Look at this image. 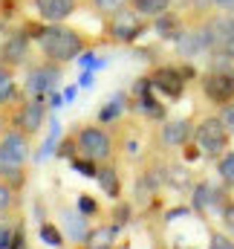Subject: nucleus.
<instances>
[{
  "label": "nucleus",
  "instance_id": "nucleus-27",
  "mask_svg": "<svg viewBox=\"0 0 234 249\" xmlns=\"http://www.w3.org/2000/svg\"><path fill=\"white\" fill-rule=\"evenodd\" d=\"M78 212H81L84 217H96V214H99V203H96L90 194H81V197H78Z\"/></svg>",
  "mask_w": 234,
  "mask_h": 249
},
{
  "label": "nucleus",
  "instance_id": "nucleus-9",
  "mask_svg": "<svg viewBox=\"0 0 234 249\" xmlns=\"http://www.w3.org/2000/svg\"><path fill=\"white\" fill-rule=\"evenodd\" d=\"M202 29L208 35L211 50L234 47V12H211L208 18H202Z\"/></svg>",
  "mask_w": 234,
  "mask_h": 249
},
{
  "label": "nucleus",
  "instance_id": "nucleus-25",
  "mask_svg": "<svg viewBox=\"0 0 234 249\" xmlns=\"http://www.w3.org/2000/svg\"><path fill=\"white\" fill-rule=\"evenodd\" d=\"M75 61L81 64V70H93V72H96V70H101V67L107 64L104 58H96V53H90V50H84Z\"/></svg>",
  "mask_w": 234,
  "mask_h": 249
},
{
  "label": "nucleus",
  "instance_id": "nucleus-34",
  "mask_svg": "<svg viewBox=\"0 0 234 249\" xmlns=\"http://www.w3.org/2000/svg\"><path fill=\"white\" fill-rule=\"evenodd\" d=\"M93 81H96V72H93V70H81V75H78V87H93Z\"/></svg>",
  "mask_w": 234,
  "mask_h": 249
},
{
  "label": "nucleus",
  "instance_id": "nucleus-11",
  "mask_svg": "<svg viewBox=\"0 0 234 249\" xmlns=\"http://www.w3.org/2000/svg\"><path fill=\"white\" fill-rule=\"evenodd\" d=\"M29 47H32V38L23 32V29H15L6 35L3 47H0V61L6 67H20L26 64V55H29Z\"/></svg>",
  "mask_w": 234,
  "mask_h": 249
},
{
  "label": "nucleus",
  "instance_id": "nucleus-12",
  "mask_svg": "<svg viewBox=\"0 0 234 249\" xmlns=\"http://www.w3.org/2000/svg\"><path fill=\"white\" fill-rule=\"evenodd\" d=\"M32 6L44 23H64L67 18L75 15L78 0H32Z\"/></svg>",
  "mask_w": 234,
  "mask_h": 249
},
{
  "label": "nucleus",
  "instance_id": "nucleus-4",
  "mask_svg": "<svg viewBox=\"0 0 234 249\" xmlns=\"http://www.w3.org/2000/svg\"><path fill=\"white\" fill-rule=\"evenodd\" d=\"M229 136L232 133L226 130V124H223L220 116H205L194 127V145L200 148V154L214 157V160L229 151Z\"/></svg>",
  "mask_w": 234,
  "mask_h": 249
},
{
  "label": "nucleus",
  "instance_id": "nucleus-7",
  "mask_svg": "<svg viewBox=\"0 0 234 249\" xmlns=\"http://www.w3.org/2000/svg\"><path fill=\"white\" fill-rule=\"evenodd\" d=\"M61 67H64V64L47 61V58L41 64H32V67L26 70L23 90H26L29 96H47V93H52L61 81Z\"/></svg>",
  "mask_w": 234,
  "mask_h": 249
},
{
  "label": "nucleus",
  "instance_id": "nucleus-18",
  "mask_svg": "<svg viewBox=\"0 0 234 249\" xmlns=\"http://www.w3.org/2000/svg\"><path fill=\"white\" fill-rule=\"evenodd\" d=\"M174 6V0H130V9H136L142 18H148V20H153V18H159L162 12H168Z\"/></svg>",
  "mask_w": 234,
  "mask_h": 249
},
{
  "label": "nucleus",
  "instance_id": "nucleus-14",
  "mask_svg": "<svg viewBox=\"0 0 234 249\" xmlns=\"http://www.w3.org/2000/svg\"><path fill=\"white\" fill-rule=\"evenodd\" d=\"M136 96H139V107H142L150 119H165V105L153 96V84H150L148 75L136 84Z\"/></svg>",
  "mask_w": 234,
  "mask_h": 249
},
{
  "label": "nucleus",
  "instance_id": "nucleus-1",
  "mask_svg": "<svg viewBox=\"0 0 234 249\" xmlns=\"http://www.w3.org/2000/svg\"><path fill=\"white\" fill-rule=\"evenodd\" d=\"M41 47V55L47 61H55V64H67V61H75L87 47H90V38L67 23H47L44 35L35 41Z\"/></svg>",
  "mask_w": 234,
  "mask_h": 249
},
{
  "label": "nucleus",
  "instance_id": "nucleus-36",
  "mask_svg": "<svg viewBox=\"0 0 234 249\" xmlns=\"http://www.w3.org/2000/svg\"><path fill=\"white\" fill-rule=\"evenodd\" d=\"M75 93H78V87H67V90L61 93V96H64V105H67V102H72V99H75Z\"/></svg>",
  "mask_w": 234,
  "mask_h": 249
},
{
  "label": "nucleus",
  "instance_id": "nucleus-13",
  "mask_svg": "<svg viewBox=\"0 0 234 249\" xmlns=\"http://www.w3.org/2000/svg\"><path fill=\"white\" fill-rule=\"evenodd\" d=\"M150 26H153V32H156L162 41H176V38L182 35V29L188 26V20H185V15H182V12L168 9V12H162L159 18H153V20H150Z\"/></svg>",
  "mask_w": 234,
  "mask_h": 249
},
{
  "label": "nucleus",
  "instance_id": "nucleus-33",
  "mask_svg": "<svg viewBox=\"0 0 234 249\" xmlns=\"http://www.w3.org/2000/svg\"><path fill=\"white\" fill-rule=\"evenodd\" d=\"M9 249H26V235H23V229H20V226H15V235H12Z\"/></svg>",
  "mask_w": 234,
  "mask_h": 249
},
{
  "label": "nucleus",
  "instance_id": "nucleus-30",
  "mask_svg": "<svg viewBox=\"0 0 234 249\" xmlns=\"http://www.w3.org/2000/svg\"><path fill=\"white\" fill-rule=\"evenodd\" d=\"M220 119H223V124H226V130L234 133V99L229 102V105L220 107Z\"/></svg>",
  "mask_w": 234,
  "mask_h": 249
},
{
  "label": "nucleus",
  "instance_id": "nucleus-3",
  "mask_svg": "<svg viewBox=\"0 0 234 249\" xmlns=\"http://www.w3.org/2000/svg\"><path fill=\"white\" fill-rule=\"evenodd\" d=\"M148 29H150V20L142 18L136 9H130V3L124 9H118V12L104 18V32L116 44H136Z\"/></svg>",
  "mask_w": 234,
  "mask_h": 249
},
{
  "label": "nucleus",
  "instance_id": "nucleus-38",
  "mask_svg": "<svg viewBox=\"0 0 234 249\" xmlns=\"http://www.w3.org/2000/svg\"><path fill=\"white\" fill-rule=\"evenodd\" d=\"M3 127H6V122H3V113H0V133H3Z\"/></svg>",
  "mask_w": 234,
  "mask_h": 249
},
{
  "label": "nucleus",
  "instance_id": "nucleus-15",
  "mask_svg": "<svg viewBox=\"0 0 234 249\" xmlns=\"http://www.w3.org/2000/svg\"><path fill=\"white\" fill-rule=\"evenodd\" d=\"M191 133H194V127H191L188 119H171V122L162 124V142H165L168 148H182V145H188Z\"/></svg>",
  "mask_w": 234,
  "mask_h": 249
},
{
  "label": "nucleus",
  "instance_id": "nucleus-31",
  "mask_svg": "<svg viewBox=\"0 0 234 249\" xmlns=\"http://www.w3.org/2000/svg\"><path fill=\"white\" fill-rule=\"evenodd\" d=\"M58 133H61V127H58V122L52 119V133H50V139H47V145H44L41 157H47V154H52V151H55V145H58Z\"/></svg>",
  "mask_w": 234,
  "mask_h": 249
},
{
  "label": "nucleus",
  "instance_id": "nucleus-28",
  "mask_svg": "<svg viewBox=\"0 0 234 249\" xmlns=\"http://www.w3.org/2000/svg\"><path fill=\"white\" fill-rule=\"evenodd\" d=\"M55 154L64 157V160H72L75 154H78V145H75V136H69V139H64L61 145H55Z\"/></svg>",
  "mask_w": 234,
  "mask_h": 249
},
{
  "label": "nucleus",
  "instance_id": "nucleus-22",
  "mask_svg": "<svg viewBox=\"0 0 234 249\" xmlns=\"http://www.w3.org/2000/svg\"><path fill=\"white\" fill-rule=\"evenodd\" d=\"M41 241H44L47 247L61 249L64 247V232H61L55 223H41Z\"/></svg>",
  "mask_w": 234,
  "mask_h": 249
},
{
  "label": "nucleus",
  "instance_id": "nucleus-2",
  "mask_svg": "<svg viewBox=\"0 0 234 249\" xmlns=\"http://www.w3.org/2000/svg\"><path fill=\"white\" fill-rule=\"evenodd\" d=\"M26 160H29V136L23 130L3 127L0 133V180H6L9 186H23L26 177Z\"/></svg>",
  "mask_w": 234,
  "mask_h": 249
},
{
  "label": "nucleus",
  "instance_id": "nucleus-10",
  "mask_svg": "<svg viewBox=\"0 0 234 249\" xmlns=\"http://www.w3.org/2000/svg\"><path fill=\"white\" fill-rule=\"evenodd\" d=\"M148 78H150L153 90H159V93H162L165 99H171V102H176V99L185 93V75H182L179 64H162V67H156Z\"/></svg>",
  "mask_w": 234,
  "mask_h": 249
},
{
  "label": "nucleus",
  "instance_id": "nucleus-23",
  "mask_svg": "<svg viewBox=\"0 0 234 249\" xmlns=\"http://www.w3.org/2000/svg\"><path fill=\"white\" fill-rule=\"evenodd\" d=\"M87 3H90V9H93V12H99L101 18H107V15L118 12V9H124L130 0H87Z\"/></svg>",
  "mask_w": 234,
  "mask_h": 249
},
{
  "label": "nucleus",
  "instance_id": "nucleus-16",
  "mask_svg": "<svg viewBox=\"0 0 234 249\" xmlns=\"http://www.w3.org/2000/svg\"><path fill=\"white\" fill-rule=\"evenodd\" d=\"M96 183L101 186V191H104L107 197H113V200L121 194V180H118V171L110 165V162H107V165H99V171H96Z\"/></svg>",
  "mask_w": 234,
  "mask_h": 249
},
{
  "label": "nucleus",
  "instance_id": "nucleus-37",
  "mask_svg": "<svg viewBox=\"0 0 234 249\" xmlns=\"http://www.w3.org/2000/svg\"><path fill=\"white\" fill-rule=\"evenodd\" d=\"M81 249H110V247H104V244H101V247H81Z\"/></svg>",
  "mask_w": 234,
  "mask_h": 249
},
{
  "label": "nucleus",
  "instance_id": "nucleus-29",
  "mask_svg": "<svg viewBox=\"0 0 234 249\" xmlns=\"http://www.w3.org/2000/svg\"><path fill=\"white\" fill-rule=\"evenodd\" d=\"M12 235H15V226H12L9 220H3V217H0V249H9Z\"/></svg>",
  "mask_w": 234,
  "mask_h": 249
},
{
  "label": "nucleus",
  "instance_id": "nucleus-24",
  "mask_svg": "<svg viewBox=\"0 0 234 249\" xmlns=\"http://www.w3.org/2000/svg\"><path fill=\"white\" fill-rule=\"evenodd\" d=\"M69 165H72V171H78L81 177H90V180H96V171H99V165H96V160H87V157H72L69 160Z\"/></svg>",
  "mask_w": 234,
  "mask_h": 249
},
{
  "label": "nucleus",
  "instance_id": "nucleus-19",
  "mask_svg": "<svg viewBox=\"0 0 234 249\" xmlns=\"http://www.w3.org/2000/svg\"><path fill=\"white\" fill-rule=\"evenodd\" d=\"M17 99V84H15V75H12V67L0 64V107L12 105Z\"/></svg>",
  "mask_w": 234,
  "mask_h": 249
},
{
  "label": "nucleus",
  "instance_id": "nucleus-35",
  "mask_svg": "<svg viewBox=\"0 0 234 249\" xmlns=\"http://www.w3.org/2000/svg\"><path fill=\"white\" fill-rule=\"evenodd\" d=\"M214 12H234V0H211Z\"/></svg>",
  "mask_w": 234,
  "mask_h": 249
},
{
  "label": "nucleus",
  "instance_id": "nucleus-21",
  "mask_svg": "<svg viewBox=\"0 0 234 249\" xmlns=\"http://www.w3.org/2000/svg\"><path fill=\"white\" fill-rule=\"evenodd\" d=\"M217 174L226 186H234V151H226L217 157Z\"/></svg>",
  "mask_w": 234,
  "mask_h": 249
},
{
  "label": "nucleus",
  "instance_id": "nucleus-32",
  "mask_svg": "<svg viewBox=\"0 0 234 249\" xmlns=\"http://www.w3.org/2000/svg\"><path fill=\"white\" fill-rule=\"evenodd\" d=\"M208 249H234V241L229 238V235H211Z\"/></svg>",
  "mask_w": 234,
  "mask_h": 249
},
{
  "label": "nucleus",
  "instance_id": "nucleus-20",
  "mask_svg": "<svg viewBox=\"0 0 234 249\" xmlns=\"http://www.w3.org/2000/svg\"><path fill=\"white\" fill-rule=\"evenodd\" d=\"M124 99H127L124 93H116V96H113V99H110V102H107V105L99 110V122H101V124L116 122L118 116L124 113Z\"/></svg>",
  "mask_w": 234,
  "mask_h": 249
},
{
  "label": "nucleus",
  "instance_id": "nucleus-17",
  "mask_svg": "<svg viewBox=\"0 0 234 249\" xmlns=\"http://www.w3.org/2000/svg\"><path fill=\"white\" fill-rule=\"evenodd\" d=\"M64 223H67V229H69V238H72V241L84 244V241L90 238V229H87V217H84L81 212H64Z\"/></svg>",
  "mask_w": 234,
  "mask_h": 249
},
{
  "label": "nucleus",
  "instance_id": "nucleus-5",
  "mask_svg": "<svg viewBox=\"0 0 234 249\" xmlns=\"http://www.w3.org/2000/svg\"><path fill=\"white\" fill-rule=\"evenodd\" d=\"M200 87H202V96H205L211 105H217V107L229 105L234 99V67H226V70L208 67V70L200 75Z\"/></svg>",
  "mask_w": 234,
  "mask_h": 249
},
{
  "label": "nucleus",
  "instance_id": "nucleus-6",
  "mask_svg": "<svg viewBox=\"0 0 234 249\" xmlns=\"http://www.w3.org/2000/svg\"><path fill=\"white\" fill-rule=\"evenodd\" d=\"M75 145H78V154H81V157L96 160V162H107L110 154H113V136H110L104 127H99V124L78 127Z\"/></svg>",
  "mask_w": 234,
  "mask_h": 249
},
{
  "label": "nucleus",
  "instance_id": "nucleus-26",
  "mask_svg": "<svg viewBox=\"0 0 234 249\" xmlns=\"http://www.w3.org/2000/svg\"><path fill=\"white\" fill-rule=\"evenodd\" d=\"M15 203V186H9L6 180H0V214H6Z\"/></svg>",
  "mask_w": 234,
  "mask_h": 249
},
{
  "label": "nucleus",
  "instance_id": "nucleus-8",
  "mask_svg": "<svg viewBox=\"0 0 234 249\" xmlns=\"http://www.w3.org/2000/svg\"><path fill=\"white\" fill-rule=\"evenodd\" d=\"M44 119H47V96H29L17 105V113H15L12 124L32 139L44 127Z\"/></svg>",
  "mask_w": 234,
  "mask_h": 249
}]
</instances>
